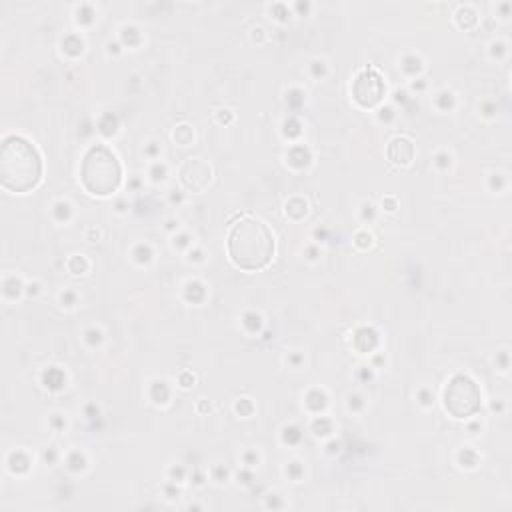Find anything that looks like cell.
<instances>
[{
  "instance_id": "cell-3",
  "label": "cell",
  "mask_w": 512,
  "mask_h": 512,
  "mask_svg": "<svg viewBox=\"0 0 512 512\" xmlns=\"http://www.w3.org/2000/svg\"><path fill=\"white\" fill-rule=\"evenodd\" d=\"M80 176L88 192L106 196L118 188L122 178V168L118 158L106 146L96 144L86 152L82 160Z\"/></svg>"
},
{
  "instance_id": "cell-5",
  "label": "cell",
  "mask_w": 512,
  "mask_h": 512,
  "mask_svg": "<svg viewBox=\"0 0 512 512\" xmlns=\"http://www.w3.org/2000/svg\"><path fill=\"white\" fill-rule=\"evenodd\" d=\"M382 92H384L382 78L374 70H364L362 74H358L354 82V98L362 106L376 104L382 98Z\"/></svg>"
},
{
  "instance_id": "cell-4",
  "label": "cell",
  "mask_w": 512,
  "mask_h": 512,
  "mask_svg": "<svg viewBox=\"0 0 512 512\" xmlns=\"http://www.w3.org/2000/svg\"><path fill=\"white\" fill-rule=\"evenodd\" d=\"M444 406L454 418H468L480 408V390L468 376H454L444 390Z\"/></svg>"
},
{
  "instance_id": "cell-1",
  "label": "cell",
  "mask_w": 512,
  "mask_h": 512,
  "mask_svg": "<svg viewBox=\"0 0 512 512\" xmlns=\"http://www.w3.org/2000/svg\"><path fill=\"white\" fill-rule=\"evenodd\" d=\"M228 256L242 270H262L274 256V236L268 226L254 218L242 216L228 232Z\"/></svg>"
},
{
  "instance_id": "cell-2",
  "label": "cell",
  "mask_w": 512,
  "mask_h": 512,
  "mask_svg": "<svg viewBox=\"0 0 512 512\" xmlns=\"http://www.w3.org/2000/svg\"><path fill=\"white\" fill-rule=\"evenodd\" d=\"M42 178V156L38 148L22 138L8 136L0 148V182L10 192H28Z\"/></svg>"
}]
</instances>
